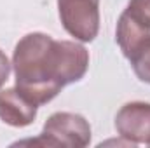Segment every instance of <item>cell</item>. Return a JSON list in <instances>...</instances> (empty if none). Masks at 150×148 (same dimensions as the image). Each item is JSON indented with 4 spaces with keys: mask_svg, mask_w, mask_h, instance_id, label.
Wrapping results in <instances>:
<instances>
[{
    "mask_svg": "<svg viewBox=\"0 0 150 148\" xmlns=\"http://www.w3.org/2000/svg\"><path fill=\"white\" fill-rule=\"evenodd\" d=\"M38 106L16 87L0 91V120L12 127H26L33 124Z\"/></svg>",
    "mask_w": 150,
    "mask_h": 148,
    "instance_id": "cell-5",
    "label": "cell"
},
{
    "mask_svg": "<svg viewBox=\"0 0 150 148\" xmlns=\"http://www.w3.org/2000/svg\"><path fill=\"white\" fill-rule=\"evenodd\" d=\"M127 59L133 66L134 75L142 82L150 84V35L138 44V47L133 51V54Z\"/></svg>",
    "mask_w": 150,
    "mask_h": 148,
    "instance_id": "cell-7",
    "label": "cell"
},
{
    "mask_svg": "<svg viewBox=\"0 0 150 148\" xmlns=\"http://www.w3.org/2000/svg\"><path fill=\"white\" fill-rule=\"evenodd\" d=\"M63 28L79 42H93L100 32V0H58Z\"/></svg>",
    "mask_w": 150,
    "mask_h": 148,
    "instance_id": "cell-3",
    "label": "cell"
},
{
    "mask_svg": "<svg viewBox=\"0 0 150 148\" xmlns=\"http://www.w3.org/2000/svg\"><path fill=\"white\" fill-rule=\"evenodd\" d=\"M149 35H150V30L143 28L142 25H138L126 12H122L119 16L117 28H115V40H117V45L120 47V51H122V54L126 58H129L133 54V51L138 47V44Z\"/></svg>",
    "mask_w": 150,
    "mask_h": 148,
    "instance_id": "cell-6",
    "label": "cell"
},
{
    "mask_svg": "<svg viewBox=\"0 0 150 148\" xmlns=\"http://www.w3.org/2000/svg\"><path fill=\"white\" fill-rule=\"evenodd\" d=\"M89 51L72 40H54L33 32L21 38L12 54L16 89L37 106L52 101L59 91L84 78Z\"/></svg>",
    "mask_w": 150,
    "mask_h": 148,
    "instance_id": "cell-1",
    "label": "cell"
},
{
    "mask_svg": "<svg viewBox=\"0 0 150 148\" xmlns=\"http://www.w3.org/2000/svg\"><path fill=\"white\" fill-rule=\"evenodd\" d=\"M117 134L131 145H150V103L131 101L115 115Z\"/></svg>",
    "mask_w": 150,
    "mask_h": 148,
    "instance_id": "cell-4",
    "label": "cell"
},
{
    "mask_svg": "<svg viewBox=\"0 0 150 148\" xmlns=\"http://www.w3.org/2000/svg\"><path fill=\"white\" fill-rule=\"evenodd\" d=\"M21 143H33L42 147L84 148L91 143V125L79 113L56 111L45 120L44 129L37 140Z\"/></svg>",
    "mask_w": 150,
    "mask_h": 148,
    "instance_id": "cell-2",
    "label": "cell"
},
{
    "mask_svg": "<svg viewBox=\"0 0 150 148\" xmlns=\"http://www.w3.org/2000/svg\"><path fill=\"white\" fill-rule=\"evenodd\" d=\"M124 12L138 25L150 30V0H129Z\"/></svg>",
    "mask_w": 150,
    "mask_h": 148,
    "instance_id": "cell-8",
    "label": "cell"
},
{
    "mask_svg": "<svg viewBox=\"0 0 150 148\" xmlns=\"http://www.w3.org/2000/svg\"><path fill=\"white\" fill-rule=\"evenodd\" d=\"M11 68H12V63L9 61V58L5 56V52L0 49V89H2V87H4V84L9 80Z\"/></svg>",
    "mask_w": 150,
    "mask_h": 148,
    "instance_id": "cell-9",
    "label": "cell"
}]
</instances>
